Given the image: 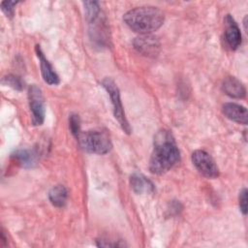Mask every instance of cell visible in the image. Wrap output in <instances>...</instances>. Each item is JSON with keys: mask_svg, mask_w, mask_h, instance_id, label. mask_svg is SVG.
Here are the masks:
<instances>
[{"mask_svg": "<svg viewBox=\"0 0 248 248\" xmlns=\"http://www.w3.org/2000/svg\"><path fill=\"white\" fill-rule=\"evenodd\" d=\"M180 160V153L173 137L169 131H159L154 138V149L149 161L152 173L163 174Z\"/></svg>", "mask_w": 248, "mask_h": 248, "instance_id": "obj_1", "label": "cell"}, {"mask_svg": "<svg viewBox=\"0 0 248 248\" xmlns=\"http://www.w3.org/2000/svg\"><path fill=\"white\" fill-rule=\"evenodd\" d=\"M123 19L133 31L141 35L150 34L160 28L165 16L161 10L156 7H137L128 11Z\"/></svg>", "mask_w": 248, "mask_h": 248, "instance_id": "obj_2", "label": "cell"}, {"mask_svg": "<svg viewBox=\"0 0 248 248\" xmlns=\"http://www.w3.org/2000/svg\"><path fill=\"white\" fill-rule=\"evenodd\" d=\"M82 149L90 153L106 154L111 148L110 139L106 132L102 131H87L80 133L77 138Z\"/></svg>", "mask_w": 248, "mask_h": 248, "instance_id": "obj_3", "label": "cell"}, {"mask_svg": "<svg viewBox=\"0 0 248 248\" xmlns=\"http://www.w3.org/2000/svg\"><path fill=\"white\" fill-rule=\"evenodd\" d=\"M102 85L103 87L107 90V92L108 93L110 100H111V104L113 106V113H114V117L117 119L119 125L121 126L122 130L126 133V134H130L131 133V127L130 124L126 118L123 107H122V103L120 100V93H119V89L116 85V83L114 82L113 79L109 78H106L103 81H102Z\"/></svg>", "mask_w": 248, "mask_h": 248, "instance_id": "obj_4", "label": "cell"}, {"mask_svg": "<svg viewBox=\"0 0 248 248\" xmlns=\"http://www.w3.org/2000/svg\"><path fill=\"white\" fill-rule=\"evenodd\" d=\"M192 162L196 169L207 178H216L219 176V169L212 157L204 150H196L192 154Z\"/></svg>", "mask_w": 248, "mask_h": 248, "instance_id": "obj_5", "label": "cell"}, {"mask_svg": "<svg viewBox=\"0 0 248 248\" xmlns=\"http://www.w3.org/2000/svg\"><path fill=\"white\" fill-rule=\"evenodd\" d=\"M29 107L32 113L33 125H42L45 119L44 98L41 89L36 85H31L28 90Z\"/></svg>", "mask_w": 248, "mask_h": 248, "instance_id": "obj_6", "label": "cell"}, {"mask_svg": "<svg viewBox=\"0 0 248 248\" xmlns=\"http://www.w3.org/2000/svg\"><path fill=\"white\" fill-rule=\"evenodd\" d=\"M134 46L140 53L145 56L155 57L160 50V42L157 37L145 34L135 39Z\"/></svg>", "mask_w": 248, "mask_h": 248, "instance_id": "obj_7", "label": "cell"}, {"mask_svg": "<svg viewBox=\"0 0 248 248\" xmlns=\"http://www.w3.org/2000/svg\"><path fill=\"white\" fill-rule=\"evenodd\" d=\"M223 113L227 118L239 124L246 125L248 121V112L245 107L235 103H226L222 108Z\"/></svg>", "mask_w": 248, "mask_h": 248, "instance_id": "obj_8", "label": "cell"}, {"mask_svg": "<svg viewBox=\"0 0 248 248\" xmlns=\"http://www.w3.org/2000/svg\"><path fill=\"white\" fill-rule=\"evenodd\" d=\"M226 22V31H225V40L228 46L232 49H236L241 44V34L237 24L231 15H227L225 17Z\"/></svg>", "mask_w": 248, "mask_h": 248, "instance_id": "obj_9", "label": "cell"}, {"mask_svg": "<svg viewBox=\"0 0 248 248\" xmlns=\"http://www.w3.org/2000/svg\"><path fill=\"white\" fill-rule=\"evenodd\" d=\"M37 56L39 58L40 61V66H41V73L43 76L44 80L50 84V85H55L59 83V77L57 76V74L55 73V71L53 70L52 66L50 65V63L48 62V60L45 57L41 47L39 45L36 46L35 47Z\"/></svg>", "mask_w": 248, "mask_h": 248, "instance_id": "obj_10", "label": "cell"}, {"mask_svg": "<svg viewBox=\"0 0 248 248\" xmlns=\"http://www.w3.org/2000/svg\"><path fill=\"white\" fill-rule=\"evenodd\" d=\"M223 91L232 98L241 99L246 95V89L243 83L233 77H228L222 83Z\"/></svg>", "mask_w": 248, "mask_h": 248, "instance_id": "obj_11", "label": "cell"}, {"mask_svg": "<svg viewBox=\"0 0 248 248\" xmlns=\"http://www.w3.org/2000/svg\"><path fill=\"white\" fill-rule=\"evenodd\" d=\"M130 185L133 191L137 194L153 193L155 188L153 183L140 173H134L130 177Z\"/></svg>", "mask_w": 248, "mask_h": 248, "instance_id": "obj_12", "label": "cell"}, {"mask_svg": "<svg viewBox=\"0 0 248 248\" xmlns=\"http://www.w3.org/2000/svg\"><path fill=\"white\" fill-rule=\"evenodd\" d=\"M68 192L63 185H56L52 187L48 193V199L50 202L56 207H63L66 204Z\"/></svg>", "mask_w": 248, "mask_h": 248, "instance_id": "obj_13", "label": "cell"}, {"mask_svg": "<svg viewBox=\"0 0 248 248\" xmlns=\"http://www.w3.org/2000/svg\"><path fill=\"white\" fill-rule=\"evenodd\" d=\"M12 157L24 168L32 167L36 162L35 154L28 149H18L13 153Z\"/></svg>", "mask_w": 248, "mask_h": 248, "instance_id": "obj_14", "label": "cell"}, {"mask_svg": "<svg viewBox=\"0 0 248 248\" xmlns=\"http://www.w3.org/2000/svg\"><path fill=\"white\" fill-rule=\"evenodd\" d=\"M83 4L85 7V15L87 19L90 22L97 19L100 15V8L98 3L95 1H87V2H84Z\"/></svg>", "mask_w": 248, "mask_h": 248, "instance_id": "obj_15", "label": "cell"}, {"mask_svg": "<svg viewBox=\"0 0 248 248\" xmlns=\"http://www.w3.org/2000/svg\"><path fill=\"white\" fill-rule=\"evenodd\" d=\"M2 82L6 85L11 86L12 88H14L16 90H22L24 87V83L21 80V78L15 75H8V76L4 77Z\"/></svg>", "mask_w": 248, "mask_h": 248, "instance_id": "obj_16", "label": "cell"}, {"mask_svg": "<svg viewBox=\"0 0 248 248\" xmlns=\"http://www.w3.org/2000/svg\"><path fill=\"white\" fill-rule=\"evenodd\" d=\"M69 127L72 134L78 138L80 134V120L78 114H71L69 118Z\"/></svg>", "mask_w": 248, "mask_h": 248, "instance_id": "obj_17", "label": "cell"}, {"mask_svg": "<svg viewBox=\"0 0 248 248\" xmlns=\"http://www.w3.org/2000/svg\"><path fill=\"white\" fill-rule=\"evenodd\" d=\"M238 201H239V207H240L241 212L244 215H246V213H247V189L246 188H243L240 191Z\"/></svg>", "mask_w": 248, "mask_h": 248, "instance_id": "obj_18", "label": "cell"}, {"mask_svg": "<svg viewBox=\"0 0 248 248\" xmlns=\"http://www.w3.org/2000/svg\"><path fill=\"white\" fill-rule=\"evenodd\" d=\"M17 2H14V1H4L1 3V9L2 11L7 15V16L12 17L14 16L15 13V5Z\"/></svg>", "mask_w": 248, "mask_h": 248, "instance_id": "obj_19", "label": "cell"}]
</instances>
